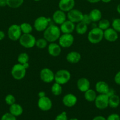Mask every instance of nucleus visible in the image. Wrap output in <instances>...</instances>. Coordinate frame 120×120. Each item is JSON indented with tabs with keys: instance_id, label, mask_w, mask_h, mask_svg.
<instances>
[{
	"instance_id": "f3484780",
	"label": "nucleus",
	"mask_w": 120,
	"mask_h": 120,
	"mask_svg": "<svg viewBox=\"0 0 120 120\" xmlns=\"http://www.w3.org/2000/svg\"><path fill=\"white\" fill-rule=\"evenodd\" d=\"M60 25V30L63 34H72L75 29V23L68 19Z\"/></svg>"
},
{
	"instance_id": "7ed1b4c3",
	"label": "nucleus",
	"mask_w": 120,
	"mask_h": 120,
	"mask_svg": "<svg viewBox=\"0 0 120 120\" xmlns=\"http://www.w3.org/2000/svg\"><path fill=\"white\" fill-rule=\"evenodd\" d=\"M71 75L68 70L66 69H60L55 74L54 81L61 85L65 84L70 80Z\"/></svg>"
},
{
	"instance_id": "8fccbe9b",
	"label": "nucleus",
	"mask_w": 120,
	"mask_h": 120,
	"mask_svg": "<svg viewBox=\"0 0 120 120\" xmlns=\"http://www.w3.org/2000/svg\"><path fill=\"white\" fill-rule=\"evenodd\" d=\"M34 1H36V2H38V1H41V0H34Z\"/></svg>"
},
{
	"instance_id": "f8f14e48",
	"label": "nucleus",
	"mask_w": 120,
	"mask_h": 120,
	"mask_svg": "<svg viewBox=\"0 0 120 120\" xmlns=\"http://www.w3.org/2000/svg\"><path fill=\"white\" fill-rule=\"evenodd\" d=\"M38 107L43 111H48L51 109L52 107V102L49 97H45L39 98L38 101Z\"/></svg>"
},
{
	"instance_id": "9b49d317",
	"label": "nucleus",
	"mask_w": 120,
	"mask_h": 120,
	"mask_svg": "<svg viewBox=\"0 0 120 120\" xmlns=\"http://www.w3.org/2000/svg\"><path fill=\"white\" fill-rule=\"evenodd\" d=\"M83 15V13L81 11L74 8L68 12L67 16L69 21H71L74 23H77L78 22H81Z\"/></svg>"
},
{
	"instance_id": "ddd939ff",
	"label": "nucleus",
	"mask_w": 120,
	"mask_h": 120,
	"mask_svg": "<svg viewBox=\"0 0 120 120\" xmlns=\"http://www.w3.org/2000/svg\"><path fill=\"white\" fill-rule=\"evenodd\" d=\"M75 0H60L58 4L60 9L65 12H68L75 7Z\"/></svg>"
},
{
	"instance_id": "2f4dec72",
	"label": "nucleus",
	"mask_w": 120,
	"mask_h": 120,
	"mask_svg": "<svg viewBox=\"0 0 120 120\" xmlns=\"http://www.w3.org/2000/svg\"><path fill=\"white\" fill-rule=\"evenodd\" d=\"M48 45V41L44 38H40L36 41L35 46L39 49H44Z\"/></svg>"
},
{
	"instance_id": "dca6fc26",
	"label": "nucleus",
	"mask_w": 120,
	"mask_h": 120,
	"mask_svg": "<svg viewBox=\"0 0 120 120\" xmlns=\"http://www.w3.org/2000/svg\"><path fill=\"white\" fill-rule=\"evenodd\" d=\"M67 15L65 12L61 9L56 10L52 15V19L56 24L61 25L67 20Z\"/></svg>"
},
{
	"instance_id": "bb28decb",
	"label": "nucleus",
	"mask_w": 120,
	"mask_h": 120,
	"mask_svg": "<svg viewBox=\"0 0 120 120\" xmlns=\"http://www.w3.org/2000/svg\"><path fill=\"white\" fill-rule=\"evenodd\" d=\"M51 90V92L53 95L55 96H60V95L61 94L62 92V85L55 82V83H54L52 85Z\"/></svg>"
},
{
	"instance_id": "9d476101",
	"label": "nucleus",
	"mask_w": 120,
	"mask_h": 120,
	"mask_svg": "<svg viewBox=\"0 0 120 120\" xmlns=\"http://www.w3.org/2000/svg\"><path fill=\"white\" fill-rule=\"evenodd\" d=\"M40 77L41 80L46 83H49L54 80L55 73L49 68H44L41 70Z\"/></svg>"
},
{
	"instance_id": "5701e85b",
	"label": "nucleus",
	"mask_w": 120,
	"mask_h": 120,
	"mask_svg": "<svg viewBox=\"0 0 120 120\" xmlns=\"http://www.w3.org/2000/svg\"><path fill=\"white\" fill-rule=\"evenodd\" d=\"M90 18L92 22H99L102 18V12L98 9H93L89 14Z\"/></svg>"
},
{
	"instance_id": "4468645a",
	"label": "nucleus",
	"mask_w": 120,
	"mask_h": 120,
	"mask_svg": "<svg viewBox=\"0 0 120 120\" xmlns=\"http://www.w3.org/2000/svg\"><path fill=\"white\" fill-rule=\"evenodd\" d=\"M104 38L109 42H114L118 38V34L112 28H109L104 30Z\"/></svg>"
},
{
	"instance_id": "a211bd4d",
	"label": "nucleus",
	"mask_w": 120,
	"mask_h": 120,
	"mask_svg": "<svg viewBox=\"0 0 120 120\" xmlns=\"http://www.w3.org/2000/svg\"><path fill=\"white\" fill-rule=\"evenodd\" d=\"M48 52L49 55L53 57H58L61 53V47L55 42H51L48 46Z\"/></svg>"
},
{
	"instance_id": "393cba45",
	"label": "nucleus",
	"mask_w": 120,
	"mask_h": 120,
	"mask_svg": "<svg viewBox=\"0 0 120 120\" xmlns=\"http://www.w3.org/2000/svg\"><path fill=\"white\" fill-rule=\"evenodd\" d=\"M120 104V98L118 95L114 94L109 97V106L112 109H115Z\"/></svg>"
},
{
	"instance_id": "6ab92c4d",
	"label": "nucleus",
	"mask_w": 120,
	"mask_h": 120,
	"mask_svg": "<svg viewBox=\"0 0 120 120\" xmlns=\"http://www.w3.org/2000/svg\"><path fill=\"white\" fill-rule=\"evenodd\" d=\"M76 86L80 91L84 93L90 89V82L88 79L81 77L77 80Z\"/></svg>"
},
{
	"instance_id": "f257e3e1",
	"label": "nucleus",
	"mask_w": 120,
	"mask_h": 120,
	"mask_svg": "<svg viewBox=\"0 0 120 120\" xmlns=\"http://www.w3.org/2000/svg\"><path fill=\"white\" fill-rule=\"evenodd\" d=\"M61 31L60 27L55 25H49L47 29L44 31V38L48 42H55L59 39L61 36Z\"/></svg>"
},
{
	"instance_id": "423d86ee",
	"label": "nucleus",
	"mask_w": 120,
	"mask_h": 120,
	"mask_svg": "<svg viewBox=\"0 0 120 120\" xmlns=\"http://www.w3.org/2000/svg\"><path fill=\"white\" fill-rule=\"evenodd\" d=\"M51 19L49 18L41 16L36 19L34 21V28L38 32H44L49 25V22Z\"/></svg>"
},
{
	"instance_id": "c85d7f7f",
	"label": "nucleus",
	"mask_w": 120,
	"mask_h": 120,
	"mask_svg": "<svg viewBox=\"0 0 120 120\" xmlns=\"http://www.w3.org/2000/svg\"><path fill=\"white\" fill-rule=\"evenodd\" d=\"M7 5L11 8H18L24 3V0H7Z\"/></svg>"
},
{
	"instance_id": "c9c22d12",
	"label": "nucleus",
	"mask_w": 120,
	"mask_h": 120,
	"mask_svg": "<svg viewBox=\"0 0 120 120\" xmlns=\"http://www.w3.org/2000/svg\"><path fill=\"white\" fill-rule=\"evenodd\" d=\"M81 22L85 23V24L87 25H90L91 23H92V22L91 19L90 18V16H89V14H84Z\"/></svg>"
},
{
	"instance_id": "79ce46f5",
	"label": "nucleus",
	"mask_w": 120,
	"mask_h": 120,
	"mask_svg": "<svg viewBox=\"0 0 120 120\" xmlns=\"http://www.w3.org/2000/svg\"><path fill=\"white\" fill-rule=\"evenodd\" d=\"M7 5V0H0V7H4Z\"/></svg>"
},
{
	"instance_id": "cd10ccee",
	"label": "nucleus",
	"mask_w": 120,
	"mask_h": 120,
	"mask_svg": "<svg viewBox=\"0 0 120 120\" xmlns=\"http://www.w3.org/2000/svg\"><path fill=\"white\" fill-rule=\"evenodd\" d=\"M20 28H21V31L22 34H31L33 28L31 25L27 22H24L20 25Z\"/></svg>"
},
{
	"instance_id": "72a5a7b5",
	"label": "nucleus",
	"mask_w": 120,
	"mask_h": 120,
	"mask_svg": "<svg viewBox=\"0 0 120 120\" xmlns=\"http://www.w3.org/2000/svg\"><path fill=\"white\" fill-rule=\"evenodd\" d=\"M5 101L6 104H8V105H11L12 104L15 103L16 100H15V97L12 94H8L6 96L5 98Z\"/></svg>"
},
{
	"instance_id": "473e14b6",
	"label": "nucleus",
	"mask_w": 120,
	"mask_h": 120,
	"mask_svg": "<svg viewBox=\"0 0 120 120\" xmlns=\"http://www.w3.org/2000/svg\"><path fill=\"white\" fill-rule=\"evenodd\" d=\"M112 27L118 33H120V18H116L113 20Z\"/></svg>"
},
{
	"instance_id": "e433bc0d",
	"label": "nucleus",
	"mask_w": 120,
	"mask_h": 120,
	"mask_svg": "<svg viewBox=\"0 0 120 120\" xmlns=\"http://www.w3.org/2000/svg\"><path fill=\"white\" fill-rule=\"evenodd\" d=\"M55 120H68L67 112L63 111L61 113H60V114L56 116Z\"/></svg>"
},
{
	"instance_id": "37998d69",
	"label": "nucleus",
	"mask_w": 120,
	"mask_h": 120,
	"mask_svg": "<svg viewBox=\"0 0 120 120\" xmlns=\"http://www.w3.org/2000/svg\"><path fill=\"white\" fill-rule=\"evenodd\" d=\"M5 34L2 30H0V41H2L5 38Z\"/></svg>"
},
{
	"instance_id": "1a4fd4ad",
	"label": "nucleus",
	"mask_w": 120,
	"mask_h": 120,
	"mask_svg": "<svg viewBox=\"0 0 120 120\" xmlns=\"http://www.w3.org/2000/svg\"><path fill=\"white\" fill-rule=\"evenodd\" d=\"M74 42V37L72 34H63L61 35L58 39V44L61 48H68L71 46Z\"/></svg>"
},
{
	"instance_id": "09e8293b",
	"label": "nucleus",
	"mask_w": 120,
	"mask_h": 120,
	"mask_svg": "<svg viewBox=\"0 0 120 120\" xmlns=\"http://www.w3.org/2000/svg\"><path fill=\"white\" fill-rule=\"evenodd\" d=\"M69 120H79L77 119V118H71Z\"/></svg>"
},
{
	"instance_id": "4be33fe9",
	"label": "nucleus",
	"mask_w": 120,
	"mask_h": 120,
	"mask_svg": "<svg viewBox=\"0 0 120 120\" xmlns=\"http://www.w3.org/2000/svg\"><path fill=\"white\" fill-rule=\"evenodd\" d=\"M9 112L15 117H19L23 113V108L20 104L14 103L10 105L9 109Z\"/></svg>"
},
{
	"instance_id": "a19ab883",
	"label": "nucleus",
	"mask_w": 120,
	"mask_h": 120,
	"mask_svg": "<svg viewBox=\"0 0 120 120\" xmlns=\"http://www.w3.org/2000/svg\"><path fill=\"white\" fill-rule=\"evenodd\" d=\"M92 120H107V118H105L104 117L101 116H98L94 117Z\"/></svg>"
},
{
	"instance_id": "39448f33",
	"label": "nucleus",
	"mask_w": 120,
	"mask_h": 120,
	"mask_svg": "<svg viewBox=\"0 0 120 120\" xmlns=\"http://www.w3.org/2000/svg\"><path fill=\"white\" fill-rule=\"evenodd\" d=\"M27 70L23 64L18 63L13 66L11 69V75L14 79L21 80L25 76Z\"/></svg>"
},
{
	"instance_id": "b1692460",
	"label": "nucleus",
	"mask_w": 120,
	"mask_h": 120,
	"mask_svg": "<svg viewBox=\"0 0 120 120\" xmlns=\"http://www.w3.org/2000/svg\"><path fill=\"white\" fill-rule=\"evenodd\" d=\"M97 94L96 91H94L92 89H88L87 91L84 92V98L87 101L94 102L96 98Z\"/></svg>"
},
{
	"instance_id": "a878e982",
	"label": "nucleus",
	"mask_w": 120,
	"mask_h": 120,
	"mask_svg": "<svg viewBox=\"0 0 120 120\" xmlns=\"http://www.w3.org/2000/svg\"><path fill=\"white\" fill-rule=\"evenodd\" d=\"M75 30L79 35H84L86 34L88 30V25L82 22H80L77 23L76 25L75 26Z\"/></svg>"
},
{
	"instance_id": "a18cd8bd",
	"label": "nucleus",
	"mask_w": 120,
	"mask_h": 120,
	"mask_svg": "<svg viewBox=\"0 0 120 120\" xmlns=\"http://www.w3.org/2000/svg\"><path fill=\"white\" fill-rule=\"evenodd\" d=\"M88 2L91 4H95V3H98L100 1H101V0H87Z\"/></svg>"
},
{
	"instance_id": "7c9ffc66",
	"label": "nucleus",
	"mask_w": 120,
	"mask_h": 120,
	"mask_svg": "<svg viewBox=\"0 0 120 120\" xmlns=\"http://www.w3.org/2000/svg\"><path fill=\"white\" fill-rule=\"evenodd\" d=\"M110 22L108 19H101L98 22V27L102 29V30H105L110 27Z\"/></svg>"
},
{
	"instance_id": "20e7f679",
	"label": "nucleus",
	"mask_w": 120,
	"mask_h": 120,
	"mask_svg": "<svg viewBox=\"0 0 120 120\" xmlns=\"http://www.w3.org/2000/svg\"><path fill=\"white\" fill-rule=\"evenodd\" d=\"M18 41L22 47L30 49L35 46L36 39L31 34H22Z\"/></svg>"
},
{
	"instance_id": "aec40b11",
	"label": "nucleus",
	"mask_w": 120,
	"mask_h": 120,
	"mask_svg": "<svg viewBox=\"0 0 120 120\" xmlns=\"http://www.w3.org/2000/svg\"><path fill=\"white\" fill-rule=\"evenodd\" d=\"M95 91L99 94H106L109 90V85L104 81H99L95 84Z\"/></svg>"
},
{
	"instance_id": "0eeeda50",
	"label": "nucleus",
	"mask_w": 120,
	"mask_h": 120,
	"mask_svg": "<svg viewBox=\"0 0 120 120\" xmlns=\"http://www.w3.org/2000/svg\"><path fill=\"white\" fill-rule=\"evenodd\" d=\"M8 36L11 41H16L20 39L22 33L20 25L13 24L9 27L8 29Z\"/></svg>"
},
{
	"instance_id": "f03ea898",
	"label": "nucleus",
	"mask_w": 120,
	"mask_h": 120,
	"mask_svg": "<svg viewBox=\"0 0 120 120\" xmlns=\"http://www.w3.org/2000/svg\"><path fill=\"white\" fill-rule=\"evenodd\" d=\"M104 38V30L96 26L88 32V40L92 44H97L101 42Z\"/></svg>"
},
{
	"instance_id": "6e6552de",
	"label": "nucleus",
	"mask_w": 120,
	"mask_h": 120,
	"mask_svg": "<svg viewBox=\"0 0 120 120\" xmlns=\"http://www.w3.org/2000/svg\"><path fill=\"white\" fill-rule=\"evenodd\" d=\"M94 103L98 109L104 110L109 106V97L105 94H99L96 96Z\"/></svg>"
},
{
	"instance_id": "412c9836",
	"label": "nucleus",
	"mask_w": 120,
	"mask_h": 120,
	"mask_svg": "<svg viewBox=\"0 0 120 120\" xmlns=\"http://www.w3.org/2000/svg\"><path fill=\"white\" fill-rule=\"evenodd\" d=\"M81 55L79 52L76 51L70 52L68 53L66 56L67 62L70 63H77L81 60Z\"/></svg>"
},
{
	"instance_id": "f704fd0d",
	"label": "nucleus",
	"mask_w": 120,
	"mask_h": 120,
	"mask_svg": "<svg viewBox=\"0 0 120 120\" xmlns=\"http://www.w3.org/2000/svg\"><path fill=\"white\" fill-rule=\"evenodd\" d=\"M1 120H16V118L10 112H7L1 117Z\"/></svg>"
},
{
	"instance_id": "c756f323",
	"label": "nucleus",
	"mask_w": 120,
	"mask_h": 120,
	"mask_svg": "<svg viewBox=\"0 0 120 120\" xmlns=\"http://www.w3.org/2000/svg\"><path fill=\"white\" fill-rule=\"evenodd\" d=\"M29 56H28V54L27 53H21L20 55L18 56V62L19 63L22 64H26V63H28V62H29Z\"/></svg>"
},
{
	"instance_id": "de8ad7c7",
	"label": "nucleus",
	"mask_w": 120,
	"mask_h": 120,
	"mask_svg": "<svg viewBox=\"0 0 120 120\" xmlns=\"http://www.w3.org/2000/svg\"><path fill=\"white\" fill-rule=\"evenodd\" d=\"M101 1H102V2H104V3H109V2H110L112 0H101Z\"/></svg>"
},
{
	"instance_id": "49530a36",
	"label": "nucleus",
	"mask_w": 120,
	"mask_h": 120,
	"mask_svg": "<svg viewBox=\"0 0 120 120\" xmlns=\"http://www.w3.org/2000/svg\"><path fill=\"white\" fill-rule=\"evenodd\" d=\"M116 11H117L118 13L119 14H120V3L117 5V7H116Z\"/></svg>"
},
{
	"instance_id": "58836bf2",
	"label": "nucleus",
	"mask_w": 120,
	"mask_h": 120,
	"mask_svg": "<svg viewBox=\"0 0 120 120\" xmlns=\"http://www.w3.org/2000/svg\"><path fill=\"white\" fill-rule=\"evenodd\" d=\"M114 82L118 85H120V71L117 72L114 77Z\"/></svg>"
},
{
	"instance_id": "c03bdc74",
	"label": "nucleus",
	"mask_w": 120,
	"mask_h": 120,
	"mask_svg": "<svg viewBox=\"0 0 120 120\" xmlns=\"http://www.w3.org/2000/svg\"><path fill=\"white\" fill-rule=\"evenodd\" d=\"M45 96H46V94H45V93L44 91H40V92H39V93H38L39 98L45 97Z\"/></svg>"
},
{
	"instance_id": "ea45409f",
	"label": "nucleus",
	"mask_w": 120,
	"mask_h": 120,
	"mask_svg": "<svg viewBox=\"0 0 120 120\" xmlns=\"http://www.w3.org/2000/svg\"><path fill=\"white\" fill-rule=\"evenodd\" d=\"M106 94H107V96H108V97H109L110 96H112V95L115 94V91H114V90H113L112 89H110V88H109V91H108V93H107Z\"/></svg>"
},
{
	"instance_id": "4c0bfd02",
	"label": "nucleus",
	"mask_w": 120,
	"mask_h": 120,
	"mask_svg": "<svg viewBox=\"0 0 120 120\" xmlns=\"http://www.w3.org/2000/svg\"><path fill=\"white\" fill-rule=\"evenodd\" d=\"M107 120H120V116L116 113L111 114L108 116Z\"/></svg>"
},
{
	"instance_id": "2eb2a0df",
	"label": "nucleus",
	"mask_w": 120,
	"mask_h": 120,
	"mask_svg": "<svg viewBox=\"0 0 120 120\" xmlns=\"http://www.w3.org/2000/svg\"><path fill=\"white\" fill-rule=\"evenodd\" d=\"M62 101L65 106L67 107H72L77 103V97L73 94L68 93L64 96Z\"/></svg>"
}]
</instances>
